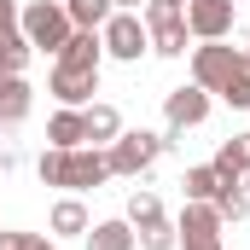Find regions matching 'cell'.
<instances>
[{
  "label": "cell",
  "mask_w": 250,
  "mask_h": 250,
  "mask_svg": "<svg viewBox=\"0 0 250 250\" xmlns=\"http://www.w3.org/2000/svg\"><path fill=\"white\" fill-rule=\"evenodd\" d=\"M35 175H41V187H64V192H99L111 181V163H105V151L99 146H47L41 157H35Z\"/></svg>",
  "instance_id": "obj_1"
},
{
  "label": "cell",
  "mask_w": 250,
  "mask_h": 250,
  "mask_svg": "<svg viewBox=\"0 0 250 250\" xmlns=\"http://www.w3.org/2000/svg\"><path fill=\"white\" fill-rule=\"evenodd\" d=\"M70 12H64V0H29L23 12H18V35L35 47V53H53L59 59V47L70 41Z\"/></svg>",
  "instance_id": "obj_2"
},
{
  "label": "cell",
  "mask_w": 250,
  "mask_h": 250,
  "mask_svg": "<svg viewBox=\"0 0 250 250\" xmlns=\"http://www.w3.org/2000/svg\"><path fill=\"white\" fill-rule=\"evenodd\" d=\"M157 157H163V134H151V128H123V134L105 146V163H111V175H123V181H140Z\"/></svg>",
  "instance_id": "obj_3"
},
{
  "label": "cell",
  "mask_w": 250,
  "mask_h": 250,
  "mask_svg": "<svg viewBox=\"0 0 250 250\" xmlns=\"http://www.w3.org/2000/svg\"><path fill=\"white\" fill-rule=\"evenodd\" d=\"M239 70H245V47H227V41H198L192 47V82L204 93H221Z\"/></svg>",
  "instance_id": "obj_4"
},
{
  "label": "cell",
  "mask_w": 250,
  "mask_h": 250,
  "mask_svg": "<svg viewBox=\"0 0 250 250\" xmlns=\"http://www.w3.org/2000/svg\"><path fill=\"white\" fill-rule=\"evenodd\" d=\"M163 151L169 146H181L187 140V128H198V123H209V93L198 87V82H187V87H169V99H163Z\"/></svg>",
  "instance_id": "obj_5"
},
{
  "label": "cell",
  "mask_w": 250,
  "mask_h": 250,
  "mask_svg": "<svg viewBox=\"0 0 250 250\" xmlns=\"http://www.w3.org/2000/svg\"><path fill=\"white\" fill-rule=\"evenodd\" d=\"M99 41H105V59H117V64H140L151 53V35H146L140 12H111L105 29H99Z\"/></svg>",
  "instance_id": "obj_6"
},
{
  "label": "cell",
  "mask_w": 250,
  "mask_h": 250,
  "mask_svg": "<svg viewBox=\"0 0 250 250\" xmlns=\"http://www.w3.org/2000/svg\"><path fill=\"white\" fill-rule=\"evenodd\" d=\"M233 23H239V0H187L192 41H227Z\"/></svg>",
  "instance_id": "obj_7"
},
{
  "label": "cell",
  "mask_w": 250,
  "mask_h": 250,
  "mask_svg": "<svg viewBox=\"0 0 250 250\" xmlns=\"http://www.w3.org/2000/svg\"><path fill=\"white\" fill-rule=\"evenodd\" d=\"M47 93H53L59 105H70V111H82V105H93V93H99V70H82V64H59L53 59Z\"/></svg>",
  "instance_id": "obj_8"
},
{
  "label": "cell",
  "mask_w": 250,
  "mask_h": 250,
  "mask_svg": "<svg viewBox=\"0 0 250 250\" xmlns=\"http://www.w3.org/2000/svg\"><path fill=\"white\" fill-rule=\"evenodd\" d=\"M93 227V215H87V204H82V192H64L59 204L47 209V233L53 239H82Z\"/></svg>",
  "instance_id": "obj_9"
},
{
  "label": "cell",
  "mask_w": 250,
  "mask_h": 250,
  "mask_svg": "<svg viewBox=\"0 0 250 250\" xmlns=\"http://www.w3.org/2000/svg\"><path fill=\"white\" fill-rule=\"evenodd\" d=\"M221 215H215V204H198L187 198V209H181V221H175V233H181V245H198V239H221Z\"/></svg>",
  "instance_id": "obj_10"
},
{
  "label": "cell",
  "mask_w": 250,
  "mask_h": 250,
  "mask_svg": "<svg viewBox=\"0 0 250 250\" xmlns=\"http://www.w3.org/2000/svg\"><path fill=\"white\" fill-rule=\"evenodd\" d=\"M82 123H87V146H111L117 134H123V111L111 105V99H93V105H82Z\"/></svg>",
  "instance_id": "obj_11"
},
{
  "label": "cell",
  "mask_w": 250,
  "mask_h": 250,
  "mask_svg": "<svg viewBox=\"0 0 250 250\" xmlns=\"http://www.w3.org/2000/svg\"><path fill=\"white\" fill-rule=\"evenodd\" d=\"M35 105V87L23 76H0V128H18Z\"/></svg>",
  "instance_id": "obj_12"
},
{
  "label": "cell",
  "mask_w": 250,
  "mask_h": 250,
  "mask_svg": "<svg viewBox=\"0 0 250 250\" xmlns=\"http://www.w3.org/2000/svg\"><path fill=\"white\" fill-rule=\"evenodd\" d=\"M59 64H82V70H99V64H105V41H99V29H70V41L59 47Z\"/></svg>",
  "instance_id": "obj_13"
},
{
  "label": "cell",
  "mask_w": 250,
  "mask_h": 250,
  "mask_svg": "<svg viewBox=\"0 0 250 250\" xmlns=\"http://www.w3.org/2000/svg\"><path fill=\"white\" fill-rule=\"evenodd\" d=\"M47 146H59V151H70V146H87V123H82V111L59 105V111H53V123H47Z\"/></svg>",
  "instance_id": "obj_14"
},
{
  "label": "cell",
  "mask_w": 250,
  "mask_h": 250,
  "mask_svg": "<svg viewBox=\"0 0 250 250\" xmlns=\"http://www.w3.org/2000/svg\"><path fill=\"white\" fill-rule=\"evenodd\" d=\"M123 221L134 227V233H140V227H157V221H169V215H163V198H157L151 187H134V192H128V209H123Z\"/></svg>",
  "instance_id": "obj_15"
},
{
  "label": "cell",
  "mask_w": 250,
  "mask_h": 250,
  "mask_svg": "<svg viewBox=\"0 0 250 250\" xmlns=\"http://www.w3.org/2000/svg\"><path fill=\"white\" fill-rule=\"evenodd\" d=\"M82 239H87V250H134V227L117 215V221H93Z\"/></svg>",
  "instance_id": "obj_16"
},
{
  "label": "cell",
  "mask_w": 250,
  "mask_h": 250,
  "mask_svg": "<svg viewBox=\"0 0 250 250\" xmlns=\"http://www.w3.org/2000/svg\"><path fill=\"white\" fill-rule=\"evenodd\" d=\"M245 169H250V134H233V140H221V146H215V175L239 181Z\"/></svg>",
  "instance_id": "obj_17"
},
{
  "label": "cell",
  "mask_w": 250,
  "mask_h": 250,
  "mask_svg": "<svg viewBox=\"0 0 250 250\" xmlns=\"http://www.w3.org/2000/svg\"><path fill=\"white\" fill-rule=\"evenodd\" d=\"M209 204H215V215H221V221H245V215H250L245 187H239V181H227V175H221V187H215V198H209Z\"/></svg>",
  "instance_id": "obj_18"
},
{
  "label": "cell",
  "mask_w": 250,
  "mask_h": 250,
  "mask_svg": "<svg viewBox=\"0 0 250 250\" xmlns=\"http://www.w3.org/2000/svg\"><path fill=\"white\" fill-rule=\"evenodd\" d=\"M215 187H221L215 163H192L187 175H181V192H187V198H198V204H209V198H215Z\"/></svg>",
  "instance_id": "obj_19"
},
{
  "label": "cell",
  "mask_w": 250,
  "mask_h": 250,
  "mask_svg": "<svg viewBox=\"0 0 250 250\" xmlns=\"http://www.w3.org/2000/svg\"><path fill=\"white\" fill-rule=\"evenodd\" d=\"M64 12H70L76 29H105V18H111L117 6H111V0H64Z\"/></svg>",
  "instance_id": "obj_20"
},
{
  "label": "cell",
  "mask_w": 250,
  "mask_h": 250,
  "mask_svg": "<svg viewBox=\"0 0 250 250\" xmlns=\"http://www.w3.org/2000/svg\"><path fill=\"white\" fill-rule=\"evenodd\" d=\"M187 41H192V29H187V23H169V29H151V53H157V59H187V53H192Z\"/></svg>",
  "instance_id": "obj_21"
},
{
  "label": "cell",
  "mask_w": 250,
  "mask_h": 250,
  "mask_svg": "<svg viewBox=\"0 0 250 250\" xmlns=\"http://www.w3.org/2000/svg\"><path fill=\"white\" fill-rule=\"evenodd\" d=\"M29 53H35V47H29L23 35H6V41H0V76H23Z\"/></svg>",
  "instance_id": "obj_22"
},
{
  "label": "cell",
  "mask_w": 250,
  "mask_h": 250,
  "mask_svg": "<svg viewBox=\"0 0 250 250\" xmlns=\"http://www.w3.org/2000/svg\"><path fill=\"white\" fill-rule=\"evenodd\" d=\"M134 245L140 250H181V233H175V221H157V227H140Z\"/></svg>",
  "instance_id": "obj_23"
},
{
  "label": "cell",
  "mask_w": 250,
  "mask_h": 250,
  "mask_svg": "<svg viewBox=\"0 0 250 250\" xmlns=\"http://www.w3.org/2000/svg\"><path fill=\"white\" fill-rule=\"evenodd\" d=\"M221 99H227L233 111H250V70H239V76H233V82L221 87Z\"/></svg>",
  "instance_id": "obj_24"
},
{
  "label": "cell",
  "mask_w": 250,
  "mask_h": 250,
  "mask_svg": "<svg viewBox=\"0 0 250 250\" xmlns=\"http://www.w3.org/2000/svg\"><path fill=\"white\" fill-rule=\"evenodd\" d=\"M18 12H23L18 0H0V41H6V35H18Z\"/></svg>",
  "instance_id": "obj_25"
},
{
  "label": "cell",
  "mask_w": 250,
  "mask_h": 250,
  "mask_svg": "<svg viewBox=\"0 0 250 250\" xmlns=\"http://www.w3.org/2000/svg\"><path fill=\"white\" fill-rule=\"evenodd\" d=\"M35 233H18V227H0V250H29Z\"/></svg>",
  "instance_id": "obj_26"
},
{
  "label": "cell",
  "mask_w": 250,
  "mask_h": 250,
  "mask_svg": "<svg viewBox=\"0 0 250 250\" xmlns=\"http://www.w3.org/2000/svg\"><path fill=\"white\" fill-rule=\"evenodd\" d=\"M181 250H227L221 239H198V245H181Z\"/></svg>",
  "instance_id": "obj_27"
},
{
  "label": "cell",
  "mask_w": 250,
  "mask_h": 250,
  "mask_svg": "<svg viewBox=\"0 0 250 250\" xmlns=\"http://www.w3.org/2000/svg\"><path fill=\"white\" fill-rule=\"evenodd\" d=\"M111 6H117V12H140L146 0H111Z\"/></svg>",
  "instance_id": "obj_28"
},
{
  "label": "cell",
  "mask_w": 250,
  "mask_h": 250,
  "mask_svg": "<svg viewBox=\"0 0 250 250\" xmlns=\"http://www.w3.org/2000/svg\"><path fill=\"white\" fill-rule=\"evenodd\" d=\"M29 250H59V245H53V239H41V233H35V245H29Z\"/></svg>",
  "instance_id": "obj_29"
},
{
  "label": "cell",
  "mask_w": 250,
  "mask_h": 250,
  "mask_svg": "<svg viewBox=\"0 0 250 250\" xmlns=\"http://www.w3.org/2000/svg\"><path fill=\"white\" fill-rule=\"evenodd\" d=\"M239 187H245V198H250V169H245V175H239Z\"/></svg>",
  "instance_id": "obj_30"
},
{
  "label": "cell",
  "mask_w": 250,
  "mask_h": 250,
  "mask_svg": "<svg viewBox=\"0 0 250 250\" xmlns=\"http://www.w3.org/2000/svg\"><path fill=\"white\" fill-rule=\"evenodd\" d=\"M245 70H250V47H245Z\"/></svg>",
  "instance_id": "obj_31"
},
{
  "label": "cell",
  "mask_w": 250,
  "mask_h": 250,
  "mask_svg": "<svg viewBox=\"0 0 250 250\" xmlns=\"http://www.w3.org/2000/svg\"><path fill=\"white\" fill-rule=\"evenodd\" d=\"M181 6H187V0H181Z\"/></svg>",
  "instance_id": "obj_32"
}]
</instances>
